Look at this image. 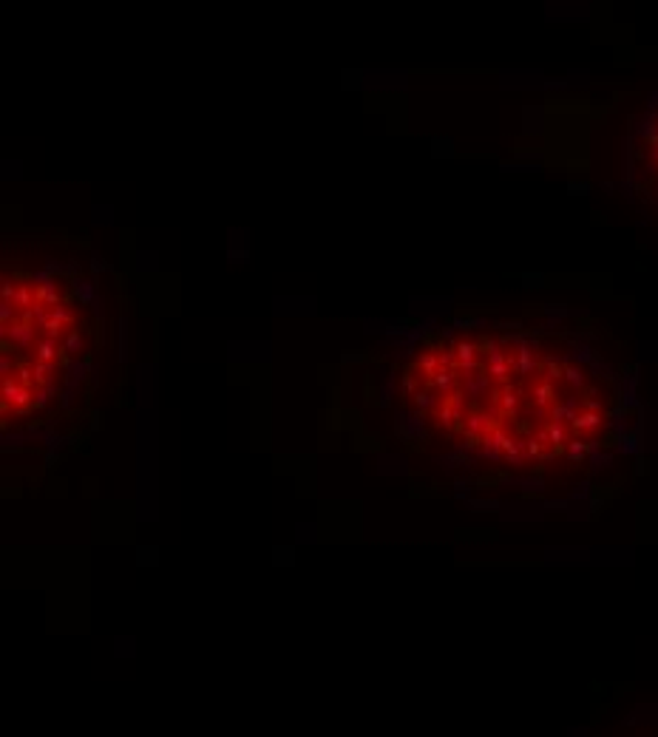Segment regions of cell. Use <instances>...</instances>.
<instances>
[{"mask_svg": "<svg viewBox=\"0 0 658 737\" xmlns=\"http://www.w3.org/2000/svg\"><path fill=\"white\" fill-rule=\"evenodd\" d=\"M74 340L71 301L31 275L3 281V409L26 411L46 395Z\"/></svg>", "mask_w": 658, "mask_h": 737, "instance_id": "2", "label": "cell"}, {"mask_svg": "<svg viewBox=\"0 0 658 737\" xmlns=\"http://www.w3.org/2000/svg\"><path fill=\"white\" fill-rule=\"evenodd\" d=\"M431 423L516 468L579 462L622 417V388L574 337L534 326L468 329L409 372Z\"/></svg>", "mask_w": 658, "mask_h": 737, "instance_id": "1", "label": "cell"}, {"mask_svg": "<svg viewBox=\"0 0 658 737\" xmlns=\"http://www.w3.org/2000/svg\"><path fill=\"white\" fill-rule=\"evenodd\" d=\"M633 179L638 196L658 215V100L650 105L647 116L638 125L633 145Z\"/></svg>", "mask_w": 658, "mask_h": 737, "instance_id": "3", "label": "cell"}]
</instances>
